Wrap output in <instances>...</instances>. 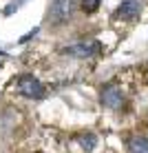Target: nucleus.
I'll use <instances>...</instances> for the list:
<instances>
[{"mask_svg":"<svg viewBox=\"0 0 148 153\" xmlns=\"http://www.w3.org/2000/svg\"><path fill=\"white\" fill-rule=\"evenodd\" d=\"M77 9V0H53L49 7V22L51 25H64L73 18Z\"/></svg>","mask_w":148,"mask_h":153,"instance_id":"1","label":"nucleus"},{"mask_svg":"<svg viewBox=\"0 0 148 153\" xmlns=\"http://www.w3.org/2000/svg\"><path fill=\"white\" fill-rule=\"evenodd\" d=\"M15 87H18V93L29 100H40L44 98V84H42L35 76H31V73H22V76L18 78V82H15Z\"/></svg>","mask_w":148,"mask_h":153,"instance_id":"2","label":"nucleus"},{"mask_svg":"<svg viewBox=\"0 0 148 153\" xmlns=\"http://www.w3.org/2000/svg\"><path fill=\"white\" fill-rule=\"evenodd\" d=\"M102 51V45L97 40H82V42H73L62 49L64 56H71V58H93Z\"/></svg>","mask_w":148,"mask_h":153,"instance_id":"3","label":"nucleus"},{"mask_svg":"<svg viewBox=\"0 0 148 153\" xmlns=\"http://www.w3.org/2000/svg\"><path fill=\"white\" fill-rule=\"evenodd\" d=\"M99 102L104 104V107L108 109H121V104H124V93H121L119 87H115V84H106V87H102V91H99Z\"/></svg>","mask_w":148,"mask_h":153,"instance_id":"4","label":"nucleus"},{"mask_svg":"<svg viewBox=\"0 0 148 153\" xmlns=\"http://www.w3.org/2000/svg\"><path fill=\"white\" fill-rule=\"evenodd\" d=\"M141 13V2L139 0H121V4L115 9L117 20H137Z\"/></svg>","mask_w":148,"mask_h":153,"instance_id":"5","label":"nucleus"},{"mask_svg":"<svg viewBox=\"0 0 148 153\" xmlns=\"http://www.w3.org/2000/svg\"><path fill=\"white\" fill-rule=\"evenodd\" d=\"M128 151L130 153H148V138L144 135H133L128 140Z\"/></svg>","mask_w":148,"mask_h":153,"instance_id":"6","label":"nucleus"},{"mask_svg":"<svg viewBox=\"0 0 148 153\" xmlns=\"http://www.w3.org/2000/svg\"><path fill=\"white\" fill-rule=\"evenodd\" d=\"M77 140H80V146H82L84 151H88V153L95 149V142H97V138H95L93 133H84V135H80Z\"/></svg>","mask_w":148,"mask_h":153,"instance_id":"7","label":"nucleus"},{"mask_svg":"<svg viewBox=\"0 0 148 153\" xmlns=\"http://www.w3.org/2000/svg\"><path fill=\"white\" fill-rule=\"evenodd\" d=\"M99 2H102V0H82V9L86 13H93V11H97Z\"/></svg>","mask_w":148,"mask_h":153,"instance_id":"8","label":"nucleus"}]
</instances>
